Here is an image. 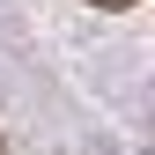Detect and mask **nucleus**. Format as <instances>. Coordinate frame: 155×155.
<instances>
[{"label": "nucleus", "instance_id": "nucleus-1", "mask_svg": "<svg viewBox=\"0 0 155 155\" xmlns=\"http://www.w3.org/2000/svg\"><path fill=\"white\" fill-rule=\"evenodd\" d=\"M96 8H133V0H96Z\"/></svg>", "mask_w": 155, "mask_h": 155}]
</instances>
